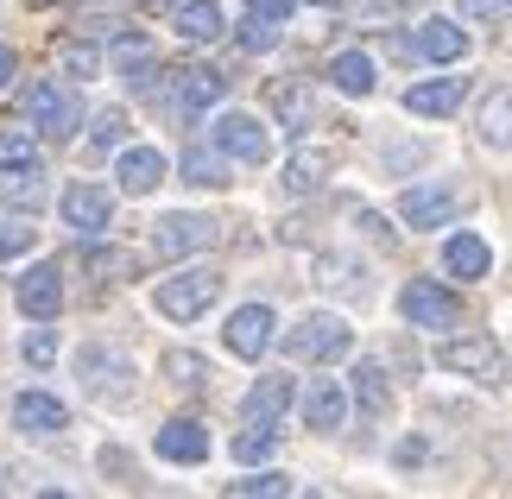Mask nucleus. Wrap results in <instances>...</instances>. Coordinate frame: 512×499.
<instances>
[{
  "label": "nucleus",
  "instance_id": "obj_1",
  "mask_svg": "<svg viewBox=\"0 0 512 499\" xmlns=\"http://www.w3.org/2000/svg\"><path fill=\"white\" fill-rule=\"evenodd\" d=\"M285 354H291V361H342V354H354L348 316H336V310H310V316H298V323L285 329Z\"/></svg>",
  "mask_w": 512,
  "mask_h": 499
},
{
  "label": "nucleus",
  "instance_id": "obj_2",
  "mask_svg": "<svg viewBox=\"0 0 512 499\" xmlns=\"http://www.w3.org/2000/svg\"><path fill=\"white\" fill-rule=\"evenodd\" d=\"M215 297H222V272L215 266H190L165 278L159 291H152V304H159V316H171V323H196V316L215 310Z\"/></svg>",
  "mask_w": 512,
  "mask_h": 499
},
{
  "label": "nucleus",
  "instance_id": "obj_3",
  "mask_svg": "<svg viewBox=\"0 0 512 499\" xmlns=\"http://www.w3.org/2000/svg\"><path fill=\"white\" fill-rule=\"evenodd\" d=\"M76 379H83V386L102 398V405H127V398H133V379H140V373H133V361H127L121 348L89 342L83 354H76Z\"/></svg>",
  "mask_w": 512,
  "mask_h": 499
},
{
  "label": "nucleus",
  "instance_id": "obj_4",
  "mask_svg": "<svg viewBox=\"0 0 512 499\" xmlns=\"http://www.w3.org/2000/svg\"><path fill=\"white\" fill-rule=\"evenodd\" d=\"M399 316L411 329H430V335H443V329H456L462 323V297L437 285V278H411V285L399 291Z\"/></svg>",
  "mask_w": 512,
  "mask_h": 499
},
{
  "label": "nucleus",
  "instance_id": "obj_5",
  "mask_svg": "<svg viewBox=\"0 0 512 499\" xmlns=\"http://www.w3.org/2000/svg\"><path fill=\"white\" fill-rule=\"evenodd\" d=\"M215 152L234 158V165H247V171H260L266 158H272V133H266V121L228 108V114H215Z\"/></svg>",
  "mask_w": 512,
  "mask_h": 499
},
{
  "label": "nucleus",
  "instance_id": "obj_6",
  "mask_svg": "<svg viewBox=\"0 0 512 499\" xmlns=\"http://www.w3.org/2000/svg\"><path fill=\"white\" fill-rule=\"evenodd\" d=\"M26 121L45 133V139H70L76 121H83V102H76L64 83H32V95H26Z\"/></svg>",
  "mask_w": 512,
  "mask_h": 499
},
{
  "label": "nucleus",
  "instance_id": "obj_7",
  "mask_svg": "<svg viewBox=\"0 0 512 499\" xmlns=\"http://www.w3.org/2000/svg\"><path fill=\"white\" fill-rule=\"evenodd\" d=\"M57 215H64V228L76 234V241H95V234L114 222V196L102 184H70L64 196H57Z\"/></svg>",
  "mask_w": 512,
  "mask_h": 499
},
{
  "label": "nucleus",
  "instance_id": "obj_8",
  "mask_svg": "<svg viewBox=\"0 0 512 499\" xmlns=\"http://www.w3.org/2000/svg\"><path fill=\"white\" fill-rule=\"evenodd\" d=\"M462 215V190L456 184H411L399 196V222L405 228H449Z\"/></svg>",
  "mask_w": 512,
  "mask_h": 499
},
{
  "label": "nucleus",
  "instance_id": "obj_9",
  "mask_svg": "<svg viewBox=\"0 0 512 499\" xmlns=\"http://www.w3.org/2000/svg\"><path fill=\"white\" fill-rule=\"evenodd\" d=\"M272 329H279V316H272L266 304H241V310H228L222 342H228L234 361H260V354L272 348Z\"/></svg>",
  "mask_w": 512,
  "mask_h": 499
},
{
  "label": "nucleus",
  "instance_id": "obj_10",
  "mask_svg": "<svg viewBox=\"0 0 512 499\" xmlns=\"http://www.w3.org/2000/svg\"><path fill=\"white\" fill-rule=\"evenodd\" d=\"M13 304L32 316V323H51L57 310H64V272L51 266V259H38L32 272H19V285H13Z\"/></svg>",
  "mask_w": 512,
  "mask_h": 499
},
{
  "label": "nucleus",
  "instance_id": "obj_11",
  "mask_svg": "<svg viewBox=\"0 0 512 499\" xmlns=\"http://www.w3.org/2000/svg\"><path fill=\"white\" fill-rule=\"evenodd\" d=\"M0 203L19 209V215H38L45 209V171H38V158H0Z\"/></svg>",
  "mask_w": 512,
  "mask_h": 499
},
{
  "label": "nucleus",
  "instance_id": "obj_12",
  "mask_svg": "<svg viewBox=\"0 0 512 499\" xmlns=\"http://www.w3.org/2000/svg\"><path fill=\"white\" fill-rule=\"evenodd\" d=\"M215 241V222L209 215H165L159 228H152V253H165V259H184V253H203Z\"/></svg>",
  "mask_w": 512,
  "mask_h": 499
},
{
  "label": "nucleus",
  "instance_id": "obj_13",
  "mask_svg": "<svg viewBox=\"0 0 512 499\" xmlns=\"http://www.w3.org/2000/svg\"><path fill=\"white\" fill-rule=\"evenodd\" d=\"M152 449H159V462L196 468V462H209V430L196 424V417H171V424L152 436Z\"/></svg>",
  "mask_w": 512,
  "mask_h": 499
},
{
  "label": "nucleus",
  "instance_id": "obj_14",
  "mask_svg": "<svg viewBox=\"0 0 512 499\" xmlns=\"http://www.w3.org/2000/svg\"><path fill=\"white\" fill-rule=\"evenodd\" d=\"M443 272L462 278V285H475V278L494 272V247H487L475 228H456V234L443 241Z\"/></svg>",
  "mask_w": 512,
  "mask_h": 499
},
{
  "label": "nucleus",
  "instance_id": "obj_15",
  "mask_svg": "<svg viewBox=\"0 0 512 499\" xmlns=\"http://www.w3.org/2000/svg\"><path fill=\"white\" fill-rule=\"evenodd\" d=\"M64 424H70L64 398H51V392H19L13 398V430L19 436H57Z\"/></svg>",
  "mask_w": 512,
  "mask_h": 499
},
{
  "label": "nucleus",
  "instance_id": "obj_16",
  "mask_svg": "<svg viewBox=\"0 0 512 499\" xmlns=\"http://www.w3.org/2000/svg\"><path fill=\"white\" fill-rule=\"evenodd\" d=\"M114 177H121L127 196H152L165 184V152L159 146H127L121 158H114Z\"/></svg>",
  "mask_w": 512,
  "mask_h": 499
},
{
  "label": "nucleus",
  "instance_id": "obj_17",
  "mask_svg": "<svg viewBox=\"0 0 512 499\" xmlns=\"http://www.w3.org/2000/svg\"><path fill=\"white\" fill-rule=\"evenodd\" d=\"M329 171H336V158H329L323 146H298V152L285 158V171H279V190L285 196H317Z\"/></svg>",
  "mask_w": 512,
  "mask_h": 499
},
{
  "label": "nucleus",
  "instance_id": "obj_18",
  "mask_svg": "<svg viewBox=\"0 0 512 499\" xmlns=\"http://www.w3.org/2000/svg\"><path fill=\"white\" fill-rule=\"evenodd\" d=\"M222 89H228V76L215 70V64H190L184 76H177V114H184V121H196L203 108L222 102Z\"/></svg>",
  "mask_w": 512,
  "mask_h": 499
},
{
  "label": "nucleus",
  "instance_id": "obj_19",
  "mask_svg": "<svg viewBox=\"0 0 512 499\" xmlns=\"http://www.w3.org/2000/svg\"><path fill=\"white\" fill-rule=\"evenodd\" d=\"M291 405H298V379H291V373H266V379L247 386L241 417H285Z\"/></svg>",
  "mask_w": 512,
  "mask_h": 499
},
{
  "label": "nucleus",
  "instance_id": "obj_20",
  "mask_svg": "<svg viewBox=\"0 0 512 499\" xmlns=\"http://www.w3.org/2000/svg\"><path fill=\"white\" fill-rule=\"evenodd\" d=\"M411 45H418L424 57H430V64H462V57H468V32L456 26V19H424V26H418V38H411Z\"/></svg>",
  "mask_w": 512,
  "mask_h": 499
},
{
  "label": "nucleus",
  "instance_id": "obj_21",
  "mask_svg": "<svg viewBox=\"0 0 512 499\" xmlns=\"http://www.w3.org/2000/svg\"><path fill=\"white\" fill-rule=\"evenodd\" d=\"M462 95H468V83L462 76H437V83H418L405 95V108L411 114H424V121H449V114L462 108Z\"/></svg>",
  "mask_w": 512,
  "mask_h": 499
},
{
  "label": "nucleus",
  "instance_id": "obj_22",
  "mask_svg": "<svg viewBox=\"0 0 512 499\" xmlns=\"http://www.w3.org/2000/svg\"><path fill=\"white\" fill-rule=\"evenodd\" d=\"M437 367L443 373H475V379H487V373H500V348L487 342V335H475V342H443L437 348Z\"/></svg>",
  "mask_w": 512,
  "mask_h": 499
},
{
  "label": "nucleus",
  "instance_id": "obj_23",
  "mask_svg": "<svg viewBox=\"0 0 512 499\" xmlns=\"http://www.w3.org/2000/svg\"><path fill=\"white\" fill-rule=\"evenodd\" d=\"M304 424H310V430H342V424H348V392H342V379H317V386L304 392Z\"/></svg>",
  "mask_w": 512,
  "mask_h": 499
},
{
  "label": "nucleus",
  "instance_id": "obj_24",
  "mask_svg": "<svg viewBox=\"0 0 512 499\" xmlns=\"http://www.w3.org/2000/svg\"><path fill=\"white\" fill-rule=\"evenodd\" d=\"M114 70L127 76V89H152V70H159V51H152L146 32H127L121 45H114Z\"/></svg>",
  "mask_w": 512,
  "mask_h": 499
},
{
  "label": "nucleus",
  "instance_id": "obj_25",
  "mask_svg": "<svg viewBox=\"0 0 512 499\" xmlns=\"http://www.w3.org/2000/svg\"><path fill=\"white\" fill-rule=\"evenodd\" d=\"M348 379H354V405H361V417H373V424H380V417H386V405H392L386 367L367 354V361H354V373H348Z\"/></svg>",
  "mask_w": 512,
  "mask_h": 499
},
{
  "label": "nucleus",
  "instance_id": "obj_26",
  "mask_svg": "<svg viewBox=\"0 0 512 499\" xmlns=\"http://www.w3.org/2000/svg\"><path fill=\"white\" fill-rule=\"evenodd\" d=\"M177 38L184 45H215L222 38V0H184L177 7Z\"/></svg>",
  "mask_w": 512,
  "mask_h": 499
},
{
  "label": "nucleus",
  "instance_id": "obj_27",
  "mask_svg": "<svg viewBox=\"0 0 512 499\" xmlns=\"http://www.w3.org/2000/svg\"><path fill=\"white\" fill-rule=\"evenodd\" d=\"M272 449H279V417H247V430L234 436V462H241V468H260Z\"/></svg>",
  "mask_w": 512,
  "mask_h": 499
},
{
  "label": "nucleus",
  "instance_id": "obj_28",
  "mask_svg": "<svg viewBox=\"0 0 512 499\" xmlns=\"http://www.w3.org/2000/svg\"><path fill=\"white\" fill-rule=\"evenodd\" d=\"M329 76H336V89L354 95V102H361V95H373V57H367V51H342L336 64H329Z\"/></svg>",
  "mask_w": 512,
  "mask_h": 499
},
{
  "label": "nucleus",
  "instance_id": "obj_29",
  "mask_svg": "<svg viewBox=\"0 0 512 499\" xmlns=\"http://www.w3.org/2000/svg\"><path fill=\"white\" fill-rule=\"evenodd\" d=\"M184 184H196V190H222V184H228V165H222V152H203V146H190V152H184Z\"/></svg>",
  "mask_w": 512,
  "mask_h": 499
},
{
  "label": "nucleus",
  "instance_id": "obj_30",
  "mask_svg": "<svg viewBox=\"0 0 512 499\" xmlns=\"http://www.w3.org/2000/svg\"><path fill=\"white\" fill-rule=\"evenodd\" d=\"M272 108H279V121H285L291 133L310 127V89H304V83H279V89H272Z\"/></svg>",
  "mask_w": 512,
  "mask_h": 499
},
{
  "label": "nucleus",
  "instance_id": "obj_31",
  "mask_svg": "<svg viewBox=\"0 0 512 499\" xmlns=\"http://www.w3.org/2000/svg\"><path fill=\"white\" fill-rule=\"evenodd\" d=\"M279 38H285V19H266V13H247L241 19V45L247 51H272Z\"/></svg>",
  "mask_w": 512,
  "mask_h": 499
},
{
  "label": "nucleus",
  "instance_id": "obj_32",
  "mask_svg": "<svg viewBox=\"0 0 512 499\" xmlns=\"http://www.w3.org/2000/svg\"><path fill=\"white\" fill-rule=\"evenodd\" d=\"M506 114H512V95H506V89H494V102L481 108V139H487L494 152H506Z\"/></svg>",
  "mask_w": 512,
  "mask_h": 499
},
{
  "label": "nucleus",
  "instance_id": "obj_33",
  "mask_svg": "<svg viewBox=\"0 0 512 499\" xmlns=\"http://www.w3.org/2000/svg\"><path fill=\"white\" fill-rule=\"evenodd\" d=\"M165 373L177 379V386H190V392L209 386V361H203V354H165Z\"/></svg>",
  "mask_w": 512,
  "mask_h": 499
},
{
  "label": "nucleus",
  "instance_id": "obj_34",
  "mask_svg": "<svg viewBox=\"0 0 512 499\" xmlns=\"http://www.w3.org/2000/svg\"><path fill=\"white\" fill-rule=\"evenodd\" d=\"M298 481L291 474H279V468H260V474H247V481H234V493H253V499H272V493H291Z\"/></svg>",
  "mask_w": 512,
  "mask_h": 499
},
{
  "label": "nucleus",
  "instance_id": "obj_35",
  "mask_svg": "<svg viewBox=\"0 0 512 499\" xmlns=\"http://www.w3.org/2000/svg\"><path fill=\"white\" fill-rule=\"evenodd\" d=\"M127 139V114L121 108H102L95 114V127H89V146H121Z\"/></svg>",
  "mask_w": 512,
  "mask_h": 499
},
{
  "label": "nucleus",
  "instance_id": "obj_36",
  "mask_svg": "<svg viewBox=\"0 0 512 499\" xmlns=\"http://www.w3.org/2000/svg\"><path fill=\"white\" fill-rule=\"evenodd\" d=\"M19 354H26V367L45 373L57 361V342H51V329H26V342H19Z\"/></svg>",
  "mask_w": 512,
  "mask_h": 499
},
{
  "label": "nucleus",
  "instance_id": "obj_37",
  "mask_svg": "<svg viewBox=\"0 0 512 499\" xmlns=\"http://www.w3.org/2000/svg\"><path fill=\"white\" fill-rule=\"evenodd\" d=\"M95 70H102V57H95L89 45H64V76H83V83H89Z\"/></svg>",
  "mask_w": 512,
  "mask_h": 499
},
{
  "label": "nucleus",
  "instance_id": "obj_38",
  "mask_svg": "<svg viewBox=\"0 0 512 499\" xmlns=\"http://www.w3.org/2000/svg\"><path fill=\"white\" fill-rule=\"evenodd\" d=\"M32 247V228L26 222H0V259H19Z\"/></svg>",
  "mask_w": 512,
  "mask_h": 499
},
{
  "label": "nucleus",
  "instance_id": "obj_39",
  "mask_svg": "<svg viewBox=\"0 0 512 499\" xmlns=\"http://www.w3.org/2000/svg\"><path fill=\"white\" fill-rule=\"evenodd\" d=\"M83 266H89V272H102V278H108V272H133V253H114V247H95V253L83 259Z\"/></svg>",
  "mask_w": 512,
  "mask_h": 499
},
{
  "label": "nucleus",
  "instance_id": "obj_40",
  "mask_svg": "<svg viewBox=\"0 0 512 499\" xmlns=\"http://www.w3.org/2000/svg\"><path fill=\"white\" fill-rule=\"evenodd\" d=\"M462 13L481 19V26H500V19H506V0H462Z\"/></svg>",
  "mask_w": 512,
  "mask_h": 499
},
{
  "label": "nucleus",
  "instance_id": "obj_41",
  "mask_svg": "<svg viewBox=\"0 0 512 499\" xmlns=\"http://www.w3.org/2000/svg\"><path fill=\"white\" fill-rule=\"evenodd\" d=\"M247 13H266V19H291L298 13V0H241Z\"/></svg>",
  "mask_w": 512,
  "mask_h": 499
},
{
  "label": "nucleus",
  "instance_id": "obj_42",
  "mask_svg": "<svg viewBox=\"0 0 512 499\" xmlns=\"http://www.w3.org/2000/svg\"><path fill=\"white\" fill-rule=\"evenodd\" d=\"M7 76H13V51L0 45V89H7Z\"/></svg>",
  "mask_w": 512,
  "mask_h": 499
},
{
  "label": "nucleus",
  "instance_id": "obj_43",
  "mask_svg": "<svg viewBox=\"0 0 512 499\" xmlns=\"http://www.w3.org/2000/svg\"><path fill=\"white\" fill-rule=\"evenodd\" d=\"M310 7H336V0H310Z\"/></svg>",
  "mask_w": 512,
  "mask_h": 499
},
{
  "label": "nucleus",
  "instance_id": "obj_44",
  "mask_svg": "<svg viewBox=\"0 0 512 499\" xmlns=\"http://www.w3.org/2000/svg\"><path fill=\"white\" fill-rule=\"evenodd\" d=\"M152 7H159V0H152Z\"/></svg>",
  "mask_w": 512,
  "mask_h": 499
}]
</instances>
